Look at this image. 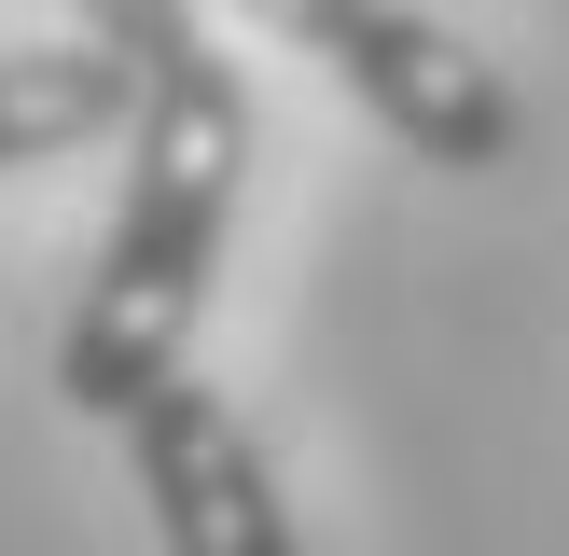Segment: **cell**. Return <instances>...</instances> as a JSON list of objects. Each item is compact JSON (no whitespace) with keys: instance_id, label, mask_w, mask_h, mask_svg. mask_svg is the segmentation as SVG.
I'll list each match as a JSON object with an SVG mask.
<instances>
[{"instance_id":"obj_1","label":"cell","mask_w":569,"mask_h":556,"mask_svg":"<svg viewBox=\"0 0 569 556\" xmlns=\"http://www.w3.org/2000/svg\"><path fill=\"white\" fill-rule=\"evenodd\" d=\"M237 181H250V83H139V126H126V209L98 237V278L70 306V348H56V389L70 417L126 431L167 376H181L194 320H209V278L222 237H237Z\"/></svg>"},{"instance_id":"obj_2","label":"cell","mask_w":569,"mask_h":556,"mask_svg":"<svg viewBox=\"0 0 569 556\" xmlns=\"http://www.w3.org/2000/svg\"><path fill=\"white\" fill-rule=\"evenodd\" d=\"M237 14L278 28L292 56H320V70L348 83V98L376 111L417 167H459V181L515 167L528 111H515V83H500L445 14H417V0H237Z\"/></svg>"},{"instance_id":"obj_3","label":"cell","mask_w":569,"mask_h":556,"mask_svg":"<svg viewBox=\"0 0 569 556\" xmlns=\"http://www.w3.org/2000/svg\"><path fill=\"white\" fill-rule=\"evenodd\" d=\"M126 473H139V500H153L167 556H306L292 515H278L264 445H250L237 404H222V389H194V376H167L153 404L126 417Z\"/></svg>"},{"instance_id":"obj_4","label":"cell","mask_w":569,"mask_h":556,"mask_svg":"<svg viewBox=\"0 0 569 556\" xmlns=\"http://www.w3.org/2000/svg\"><path fill=\"white\" fill-rule=\"evenodd\" d=\"M111 126H139L126 56H98V42H14L0 56V167H56Z\"/></svg>"},{"instance_id":"obj_5","label":"cell","mask_w":569,"mask_h":556,"mask_svg":"<svg viewBox=\"0 0 569 556\" xmlns=\"http://www.w3.org/2000/svg\"><path fill=\"white\" fill-rule=\"evenodd\" d=\"M70 14H83V42L126 56L139 83H209V70H237V56L209 42V14H194V0H70Z\"/></svg>"}]
</instances>
